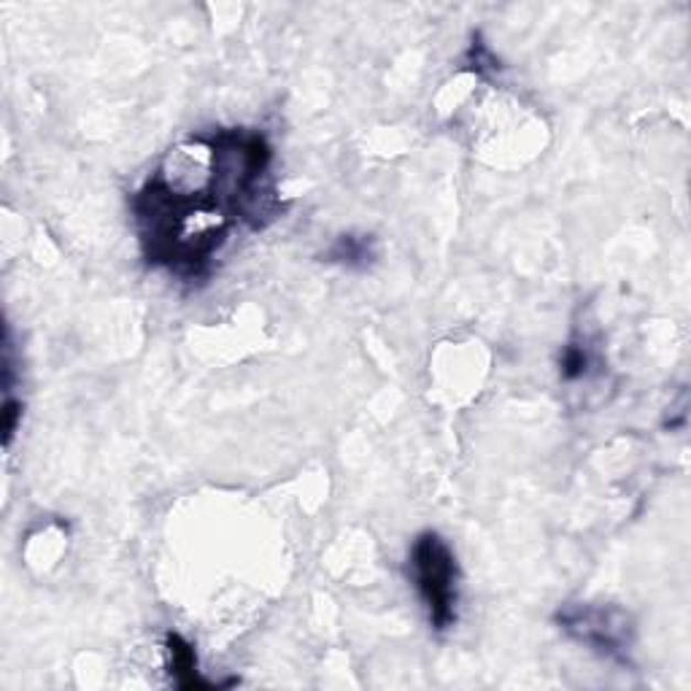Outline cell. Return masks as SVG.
Returning a JSON list of instances; mask_svg holds the SVG:
<instances>
[{
	"mask_svg": "<svg viewBox=\"0 0 691 691\" xmlns=\"http://www.w3.org/2000/svg\"><path fill=\"white\" fill-rule=\"evenodd\" d=\"M411 573L432 629L449 633L460 605V564L452 546L432 530L419 535L411 546Z\"/></svg>",
	"mask_w": 691,
	"mask_h": 691,
	"instance_id": "6da1fadb",
	"label": "cell"
},
{
	"mask_svg": "<svg viewBox=\"0 0 691 691\" xmlns=\"http://www.w3.org/2000/svg\"><path fill=\"white\" fill-rule=\"evenodd\" d=\"M557 624L570 640L592 648L611 662L629 665V651L635 643V622L618 605L568 603L557 613Z\"/></svg>",
	"mask_w": 691,
	"mask_h": 691,
	"instance_id": "7a4b0ae2",
	"label": "cell"
},
{
	"mask_svg": "<svg viewBox=\"0 0 691 691\" xmlns=\"http://www.w3.org/2000/svg\"><path fill=\"white\" fill-rule=\"evenodd\" d=\"M322 260L348 270H368L378 260V240L368 233H344L330 244Z\"/></svg>",
	"mask_w": 691,
	"mask_h": 691,
	"instance_id": "3957f363",
	"label": "cell"
},
{
	"mask_svg": "<svg viewBox=\"0 0 691 691\" xmlns=\"http://www.w3.org/2000/svg\"><path fill=\"white\" fill-rule=\"evenodd\" d=\"M165 651L168 659H171V672L176 678V683L182 689H203L212 687L208 681H203L201 672H197V657L195 648L186 643L179 633H171L165 638Z\"/></svg>",
	"mask_w": 691,
	"mask_h": 691,
	"instance_id": "277c9868",
	"label": "cell"
},
{
	"mask_svg": "<svg viewBox=\"0 0 691 691\" xmlns=\"http://www.w3.org/2000/svg\"><path fill=\"white\" fill-rule=\"evenodd\" d=\"M589 363H592V357H589L586 346L568 344L564 346L562 357H559V376H562L564 381H579V378H584L589 373Z\"/></svg>",
	"mask_w": 691,
	"mask_h": 691,
	"instance_id": "5b68a950",
	"label": "cell"
},
{
	"mask_svg": "<svg viewBox=\"0 0 691 691\" xmlns=\"http://www.w3.org/2000/svg\"><path fill=\"white\" fill-rule=\"evenodd\" d=\"M20 419H22V402L11 398V395H6V402H3V443L6 446H11V438H14Z\"/></svg>",
	"mask_w": 691,
	"mask_h": 691,
	"instance_id": "8992f818",
	"label": "cell"
}]
</instances>
